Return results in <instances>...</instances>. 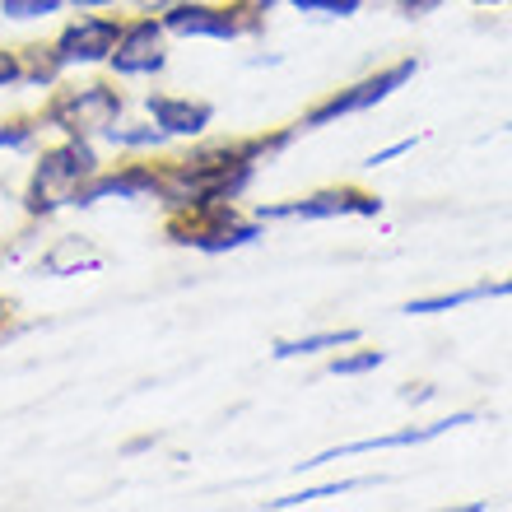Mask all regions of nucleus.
Masks as SVG:
<instances>
[{
    "instance_id": "obj_9",
    "label": "nucleus",
    "mask_w": 512,
    "mask_h": 512,
    "mask_svg": "<svg viewBox=\"0 0 512 512\" xmlns=\"http://www.w3.org/2000/svg\"><path fill=\"white\" fill-rule=\"evenodd\" d=\"M159 191V168H149V163H122V168H98L80 191H75V201L80 210L98 201H145Z\"/></svg>"
},
{
    "instance_id": "obj_21",
    "label": "nucleus",
    "mask_w": 512,
    "mask_h": 512,
    "mask_svg": "<svg viewBox=\"0 0 512 512\" xmlns=\"http://www.w3.org/2000/svg\"><path fill=\"white\" fill-rule=\"evenodd\" d=\"M10 84H24V56L0 47V89H10Z\"/></svg>"
},
{
    "instance_id": "obj_19",
    "label": "nucleus",
    "mask_w": 512,
    "mask_h": 512,
    "mask_svg": "<svg viewBox=\"0 0 512 512\" xmlns=\"http://www.w3.org/2000/svg\"><path fill=\"white\" fill-rule=\"evenodd\" d=\"M364 480H336V485H317V489H303V494H289V499H275L270 508L284 512V508H308V503L317 499H331V494H350V489H359Z\"/></svg>"
},
{
    "instance_id": "obj_23",
    "label": "nucleus",
    "mask_w": 512,
    "mask_h": 512,
    "mask_svg": "<svg viewBox=\"0 0 512 512\" xmlns=\"http://www.w3.org/2000/svg\"><path fill=\"white\" fill-rule=\"evenodd\" d=\"M438 5H443V0H401V5H396V10H401L405 19H419V14L438 10Z\"/></svg>"
},
{
    "instance_id": "obj_22",
    "label": "nucleus",
    "mask_w": 512,
    "mask_h": 512,
    "mask_svg": "<svg viewBox=\"0 0 512 512\" xmlns=\"http://www.w3.org/2000/svg\"><path fill=\"white\" fill-rule=\"evenodd\" d=\"M419 140L415 135H410V140H396V145H387V149H378V154H373V159H364V168H378V163H387V159H396V154H410V149H415Z\"/></svg>"
},
{
    "instance_id": "obj_26",
    "label": "nucleus",
    "mask_w": 512,
    "mask_h": 512,
    "mask_svg": "<svg viewBox=\"0 0 512 512\" xmlns=\"http://www.w3.org/2000/svg\"><path fill=\"white\" fill-rule=\"evenodd\" d=\"M75 10H103V5H117V0H66Z\"/></svg>"
},
{
    "instance_id": "obj_24",
    "label": "nucleus",
    "mask_w": 512,
    "mask_h": 512,
    "mask_svg": "<svg viewBox=\"0 0 512 512\" xmlns=\"http://www.w3.org/2000/svg\"><path fill=\"white\" fill-rule=\"evenodd\" d=\"M485 298H512V280H499V284H485Z\"/></svg>"
},
{
    "instance_id": "obj_12",
    "label": "nucleus",
    "mask_w": 512,
    "mask_h": 512,
    "mask_svg": "<svg viewBox=\"0 0 512 512\" xmlns=\"http://www.w3.org/2000/svg\"><path fill=\"white\" fill-rule=\"evenodd\" d=\"M98 266H103V256L94 252L89 238H56V243L38 256V275H47V280L84 275V270H98Z\"/></svg>"
},
{
    "instance_id": "obj_25",
    "label": "nucleus",
    "mask_w": 512,
    "mask_h": 512,
    "mask_svg": "<svg viewBox=\"0 0 512 512\" xmlns=\"http://www.w3.org/2000/svg\"><path fill=\"white\" fill-rule=\"evenodd\" d=\"M289 5H294L298 14H322V5H326V0H289Z\"/></svg>"
},
{
    "instance_id": "obj_8",
    "label": "nucleus",
    "mask_w": 512,
    "mask_h": 512,
    "mask_svg": "<svg viewBox=\"0 0 512 512\" xmlns=\"http://www.w3.org/2000/svg\"><path fill=\"white\" fill-rule=\"evenodd\" d=\"M108 66L117 75H159L168 66V28L154 14L135 19V24H122V38L112 47Z\"/></svg>"
},
{
    "instance_id": "obj_13",
    "label": "nucleus",
    "mask_w": 512,
    "mask_h": 512,
    "mask_svg": "<svg viewBox=\"0 0 512 512\" xmlns=\"http://www.w3.org/2000/svg\"><path fill=\"white\" fill-rule=\"evenodd\" d=\"M359 331L354 326H340V331H312V336H298V340H275V359H308V354H322V350H345L354 345Z\"/></svg>"
},
{
    "instance_id": "obj_4",
    "label": "nucleus",
    "mask_w": 512,
    "mask_h": 512,
    "mask_svg": "<svg viewBox=\"0 0 512 512\" xmlns=\"http://www.w3.org/2000/svg\"><path fill=\"white\" fill-rule=\"evenodd\" d=\"M252 10V0H238V5H205V0H182V5H168L159 14V24L177 38H215V42H233L243 33H256L261 19Z\"/></svg>"
},
{
    "instance_id": "obj_1",
    "label": "nucleus",
    "mask_w": 512,
    "mask_h": 512,
    "mask_svg": "<svg viewBox=\"0 0 512 512\" xmlns=\"http://www.w3.org/2000/svg\"><path fill=\"white\" fill-rule=\"evenodd\" d=\"M298 126L280 135H252V140H215V145L191 149L187 159H173L159 168V196L173 215H191V210H210V205H233L252 187L256 163L289 149Z\"/></svg>"
},
{
    "instance_id": "obj_3",
    "label": "nucleus",
    "mask_w": 512,
    "mask_h": 512,
    "mask_svg": "<svg viewBox=\"0 0 512 512\" xmlns=\"http://www.w3.org/2000/svg\"><path fill=\"white\" fill-rule=\"evenodd\" d=\"M47 126H56L61 135H80L94 140L112 122H122V94L112 84H80V89H56L47 103Z\"/></svg>"
},
{
    "instance_id": "obj_27",
    "label": "nucleus",
    "mask_w": 512,
    "mask_h": 512,
    "mask_svg": "<svg viewBox=\"0 0 512 512\" xmlns=\"http://www.w3.org/2000/svg\"><path fill=\"white\" fill-rule=\"evenodd\" d=\"M475 5H503V0H475Z\"/></svg>"
},
{
    "instance_id": "obj_16",
    "label": "nucleus",
    "mask_w": 512,
    "mask_h": 512,
    "mask_svg": "<svg viewBox=\"0 0 512 512\" xmlns=\"http://www.w3.org/2000/svg\"><path fill=\"white\" fill-rule=\"evenodd\" d=\"M24 56V84H38V89H52L56 80H61V61H56V52L52 47H28V52H19Z\"/></svg>"
},
{
    "instance_id": "obj_20",
    "label": "nucleus",
    "mask_w": 512,
    "mask_h": 512,
    "mask_svg": "<svg viewBox=\"0 0 512 512\" xmlns=\"http://www.w3.org/2000/svg\"><path fill=\"white\" fill-rule=\"evenodd\" d=\"M33 145V126L28 122H0V149H28Z\"/></svg>"
},
{
    "instance_id": "obj_2",
    "label": "nucleus",
    "mask_w": 512,
    "mask_h": 512,
    "mask_svg": "<svg viewBox=\"0 0 512 512\" xmlns=\"http://www.w3.org/2000/svg\"><path fill=\"white\" fill-rule=\"evenodd\" d=\"M103 163L94 154V140H80V135H66L61 145L42 149V159L33 163V177H28L24 191V215L28 219H52L56 210H66L75 201V191L98 173Z\"/></svg>"
},
{
    "instance_id": "obj_5",
    "label": "nucleus",
    "mask_w": 512,
    "mask_h": 512,
    "mask_svg": "<svg viewBox=\"0 0 512 512\" xmlns=\"http://www.w3.org/2000/svg\"><path fill=\"white\" fill-rule=\"evenodd\" d=\"M415 70H419V61L415 56H405V61H396V66L378 70V75H368V80L350 84V89H340V94H331L326 103H317V108L298 122V131H317V126H331V122H340V117H354V112L378 108L382 98H391L401 84L415 80Z\"/></svg>"
},
{
    "instance_id": "obj_18",
    "label": "nucleus",
    "mask_w": 512,
    "mask_h": 512,
    "mask_svg": "<svg viewBox=\"0 0 512 512\" xmlns=\"http://www.w3.org/2000/svg\"><path fill=\"white\" fill-rule=\"evenodd\" d=\"M382 364H387L382 350H354V354L331 359V373H336V378H359V373H373V368H382Z\"/></svg>"
},
{
    "instance_id": "obj_28",
    "label": "nucleus",
    "mask_w": 512,
    "mask_h": 512,
    "mask_svg": "<svg viewBox=\"0 0 512 512\" xmlns=\"http://www.w3.org/2000/svg\"><path fill=\"white\" fill-rule=\"evenodd\" d=\"M0 317H5V303H0Z\"/></svg>"
},
{
    "instance_id": "obj_10",
    "label": "nucleus",
    "mask_w": 512,
    "mask_h": 512,
    "mask_svg": "<svg viewBox=\"0 0 512 512\" xmlns=\"http://www.w3.org/2000/svg\"><path fill=\"white\" fill-rule=\"evenodd\" d=\"M461 424H475L471 410H461V415H447V419H433L424 429H396V433H382V438H364V443H345V447H331V452H317L312 461L303 466H326V461H340V457H354V452H391V447H419V443H433L438 433L447 429H461Z\"/></svg>"
},
{
    "instance_id": "obj_7",
    "label": "nucleus",
    "mask_w": 512,
    "mask_h": 512,
    "mask_svg": "<svg viewBox=\"0 0 512 512\" xmlns=\"http://www.w3.org/2000/svg\"><path fill=\"white\" fill-rule=\"evenodd\" d=\"M378 210H382V201L368 196V191L326 187V191H312V196H298V201H284V205H261L256 219L275 224V219H340V215H378Z\"/></svg>"
},
{
    "instance_id": "obj_14",
    "label": "nucleus",
    "mask_w": 512,
    "mask_h": 512,
    "mask_svg": "<svg viewBox=\"0 0 512 512\" xmlns=\"http://www.w3.org/2000/svg\"><path fill=\"white\" fill-rule=\"evenodd\" d=\"M103 140L117 149H159L168 135H163L154 122H112L108 131H103Z\"/></svg>"
},
{
    "instance_id": "obj_17",
    "label": "nucleus",
    "mask_w": 512,
    "mask_h": 512,
    "mask_svg": "<svg viewBox=\"0 0 512 512\" xmlns=\"http://www.w3.org/2000/svg\"><path fill=\"white\" fill-rule=\"evenodd\" d=\"M66 0H0V14L14 19V24H33V19H47V14H61Z\"/></svg>"
},
{
    "instance_id": "obj_11",
    "label": "nucleus",
    "mask_w": 512,
    "mask_h": 512,
    "mask_svg": "<svg viewBox=\"0 0 512 512\" xmlns=\"http://www.w3.org/2000/svg\"><path fill=\"white\" fill-rule=\"evenodd\" d=\"M149 122L159 126L163 135H205L215 126V103L205 98H177V94H149L145 98Z\"/></svg>"
},
{
    "instance_id": "obj_15",
    "label": "nucleus",
    "mask_w": 512,
    "mask_h": 512,
    "mask_svg": "<svg viewBox=\"0 0 512 512\" xmlns=\"http://www.w3.org/2000/svg\"><path fill=\"white\" fill-rule=\"evenodd\" d=\"M485 298V284L475 289H452V294H429V298H410L405 303V317H429V312H452V308H466V303H480Z\"/></svg>"
},
{
    "instance_id": "obj_6",
    "label": "nucleus",
    "mask_w": 512,
    "mask_h": 512,
    "mask_svg": "<svg viewBox=\"0 0 512 512\" xmlns=\"http://www.w3.org/2000/svg\"><path fill=\"white\" fill-rule=\"evenodd\" d=\"M122 38V19H112V14H80V19H70L61 33H56L52 52L61 66H103L112 56Z\"/></svg>"
}]
</instances>
